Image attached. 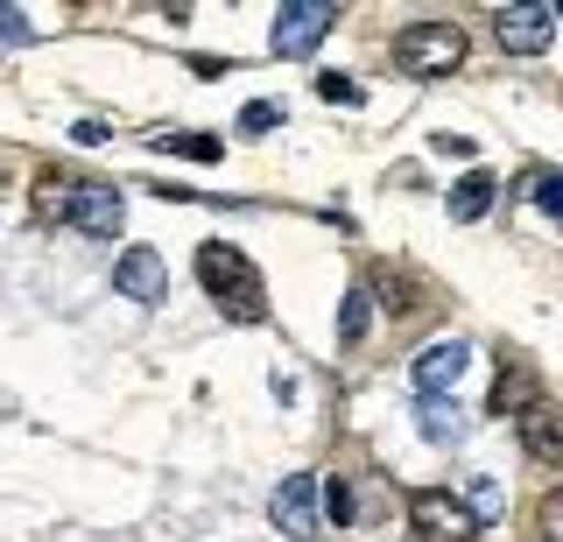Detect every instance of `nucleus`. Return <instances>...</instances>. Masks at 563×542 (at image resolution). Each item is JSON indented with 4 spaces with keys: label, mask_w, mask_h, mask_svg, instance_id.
I'll return each instance as SVG.
<instances>
[{
    "label": "nucleus",
    "mask_w": 563,
    "mask_h": 542,
    "mask_svg": "<svg viewBox=\"0 0 563 542\" xmlns=\"http://www.w3.org/2000/svg\"><path fill=\"white\" fill-rule=\"evenodd\" d=\"M515 423H521V444H528V458H536V465H556L563 458V416H556L550 395H536Z\"/></svg>",
    "instance_id": "10"
},
{
    "label": "nucleus",
    "mask_w": 563,
    "mask_h": 542,
    "mask_svg": "<svg viewBox=\"0 0 563 542\" xmlns=\"http://www.w3.org/2000/svg\"><path fill=\"white\" fill-rule=\"evenodd\" d=\"M493 36H500L507 57H542V49L556 43V8L550 0H528V8H507L500 22H493Z\"/></svg>",
    "instance_id": "7"
},
{
    "label": "nucleus",
    "mask_w": 563,
    "mask_h": 542,
    "mask_svg": "<svg viewBox=\"0 0 563 542\" xmlns=\"http://www.w3.org/2000/svg\"><path fill=\"white\" fill-rule=\"evenodd\" d=\"M422 436H430V444H457V436H465V416H457L451 395L422 401Z\"/></svg>",
    "instance_id": "13"
},
{
    "label": "nucleus",
    "mask_w": 563,
    "mask_h": 542,
    "mask_svg": "<svg viewBox=\"0 0 563 542\" xmlns=\"http://www.w3.org/2000/svg\"><path fill=\"white\" fill-rule=\"evenodd\" d=\"M437 155H472V134H430Z\"/></svg>",
    "instance_id": "22"
},
{
    "label": "nucleus",
    "mask_w": 563,
    "mask_h": 542,
    "mask_svg": "<svg viewBox=\"0 0 563 542\" xmlns=\"http://www.w3.org/2000/svg\"><path fill=\"white\" fill-rule=\"evenodd\" d=\"M268 521H275L282 535H317V529H324L310 472H282V486H275V500H268Z\"/></svg>",
    "instance_id": "8"
},
{
    "label": "nucleus",
    "mask_w": 563,
    "mask_h": 542,
    "mask_svg": "<svg viewBox=\"0 0 563 542\" xmlns=\"http://www.w3.org/2000/svg\"><path fill=\"white\" fill-rule=\"evenodd\" d=\"M155 148L163 155H184V163H219L225 142L219 134H190V128H176V134H155Z\"/></svg>",
    "instance_id": "12"
},
{
    "label": "nucleus",
    "mask_w": 563,
    "mask_h": 542,
    "mask_svg": "<svg viewBox=\"0 0 563 542\" xmlns=\"http://www.w3.org/2000/svg\"><path fill=\"white\" fill-rule=\"evenodd\" d=\"M198 283L219 296V310H233L240 324L268 318V289H261L254 261H246L240 247H198Z\"/></svg>",
    "instance_id": "2"
},
{
    "label": "nucleus",
    "mask_w": 563,
    "mask_h": 542,
    "mask_svg": "<svg viewBox=\"0 0 563 542\" xmlns=\"http://www.w3.org/2000/svg\"><path fill=\"white\" fill-rule=\"evenodd\" d=\"M366 331H374V296H366V289H345V303H339V339L360 345Z\"/></svg>",
    "instance_id": "15"
},
{
    "label": "nucleus",
    "mask_w": 563,
    "mask_h": 542,
    "mask_svg": "<svg viewBox=\"0 0 563 542\" xmlns=\"http://www.w3.org/2000/svg\"><path fill=\"white\" fill-rule=\"evenodd\" d=\"M317 99H324V107H360V85H352L345 71H324V78H317Z\"/></svg>",
    "instance_id": "19"
},
{
    "label": "nucleus",
    "mask_w": 563,
    "mask_h": 542,
    "mask_svg": "<svg viewBox=\"0 0 563 542\" xmlns=\"http://www.w3.org/2000/svg\"><path fill=\"white\" fill-rule=\"evenodd\" d=\"M268 128H282V107H275V99H246V107H240V134H268Z\"/></svg>",
    "instance_id": "20"
},
{
    "label": "nucleus",
    "mask_w": 563,
    "mask_h": 542,
    "mask_svg": "<svg viewBox=\"0 0 563 542\" xmlns=\"http://www.w3.org/2000/svg\"><path fill=\"white\" fill-rule=\"evenodd\" d=\"M317 515H331L345 529V521H352V486L345 479H317Z\"/></svg>",
    "instance_id": "16"
},
{
    "label": "nucleus",
    "mask_w": 563,
    "mask_h": 542,
    "mask_svg": "<svg viewBox=\"0 0 563 542\" xmlns=\"http://www.w3.org/2000/svg\"><path fill=\"white\" fill-rule=\"evenodd\" d=\"M43 212L78 225V233L113 240L120 225H128V198H120L113 184H92V177H43Z\"/></svg>",
    "instance_id": "1"
},
{
    "label": "nucleus",
    "mask_w": 563,
    "mask_h": 542,
    "mask_svg": "<svg viewBox=\"0 0 563 542\" xmlns=\"http://www.w3.org/2000/svg\"><path fill=\"white\" fill-rule=\"evenodd\" d=\"M528 198H536V212H563V177H556V169H536V177H528Z\"/></svg>",
    "instance_id": "17"
},
{
    "label": "nucleus",
    "mask_w": 563,
    "mask_h": 542,
    "mask_svg": "<svg viewBox=\"0 0 563 542\" xmlns=\"http://www.w3.org/2000/svg\"><path fill=\"white\" fill-rule=\"evenodd\" d=\"M113 289L128 296V303H163L169 296V261L155 247H128L113 261Z\"/></svg>",
    "instance_id": "9"
},
{
    "label": "nucleus",
    "mask_w": 563,
    "mask_h": 542,
    "mask_svg": "<svg viewBox=\"0 0 563 542\" xmlns=\"http://www.w3.org/2000/svg\"><path fill=\"white\" fill-rule=\"evenodd\" d=\"M465 366H472V345H465V339H430V345L409 360V380H416L422 401H437V395H451L457 380H465Z\"/></svg>",
    "instance_id": "6"
},
{
    "label": "nucleus",
    "mask_w": 563,
    "mask_h": 542,
    "mask_svg": "<svg viewBox=\"0 0 563 542\" xmlns=\"http://www.w3.org/2000/svg\"><path fill=\"white\" fill-rule=\"evenodd\" d=\"M493 198H500V177H493V169H465V177L451 184V219H457V225L486 219V212H493Z\"/></svg>",
    "instance_id": "11"
},
{
    "label": "nucleus",
    "mask_w": 563,
    "mask_h": 542,
    "mask_svg": "<svg viewBox=\"0 0 563 542\" xmlns=\"http://www.w3.org/2000/svg\"><path fill=\"white\" fill-rule=\"evenodd\" d=\"M465 507H472V521H493L507 507V494H500V479H472V494H465Z\"/></svg>",
    "instance_id": "18"
},
{
    "label": "nucleus",
    "mask_w": 563,
    "mask_h": 542,
    "mask_svg": "<svg viewBox=\"0 0 563 542\" xmlns=\"http://www.w3.org/2000/svg\"><path fill=\"white\" fill-rule=\"evenodd\" d=\"M0 43H35V22L22 8H0Z\"/></svg>",
    "instance_id": "21"
},
{
    "label": "nucleus",
    "mask_w": 563,
    "mask_h": 542,
    "mask_svg": "<svg viewBox=\"0 0 563 542\" xmlns=\"http://www.w3.org/2000/svg\"><path fill=\"white\" fill-rule=\"evenodd\" d=\"M409 529L422 535V542H472V507L457 500V494H444V486H422V494H409Z\"/></svg>",
    "instance_id": "5"
},
{
    "label": "nucleus",
    "mask_w": 563,
    "mask_h": 542,
    "mask_svg": "<svg viewBox=\"0 0 563 542\" xmlns=\"http://www.w3.org/2000/svg\"><path fill=\"white\" fill-rule=\"evenodd\" d=\"M528 401H536V380H528L521 366H500V380H493V416H521Z\"/></svg>",
    "instance_id": "14"
},
{
    "label": "nucleus",
    "mask_w": 563,
    "mask_h": 542,
    "mask_svg": "<svg viewBox=\"0 0 563 542\" xmlns=\"http://www.w3.org/2000/svg\"><path fill=\"white\" fill-rule=\"evenodd\" d=\"M331 22H339V8H331V0H282V8H275V29H268L275 57H310V49L331 36Z\"/></svg>",
    "instance_id": "4"
},
{
    "label": "nucleus",
    "mask_w": 563,
    "mask_h": 542,
    "mask_svg": "<svg viewBox=\"0 0 563 542\" xmlns=\"http://www.w3.org/2000/svg\"><path fill=\"white\" fill-rule=\"evenodd\" d=\"M395 64L409 78H451L465 64V29L457 22H409L395 36Z\"/></svg>",
    "instance_id": "3"
}]
</instances>
